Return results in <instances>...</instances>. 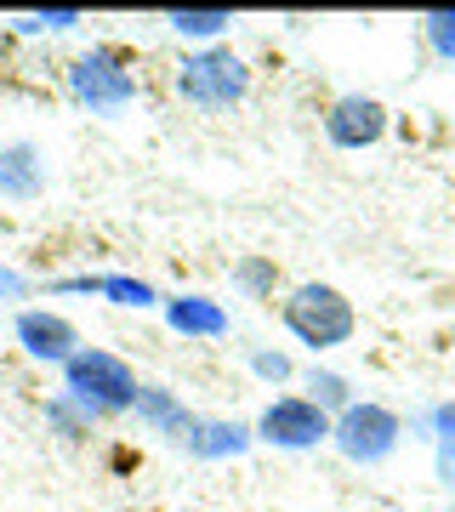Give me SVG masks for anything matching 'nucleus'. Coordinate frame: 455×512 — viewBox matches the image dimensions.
I'll use <instances>...</instances> for the list:
<instances>
[{"mask_svg":"<svg viewBox=\"0 0 455 512\" xmlns=\"http://www.w3.org/2000/svg\"><path fill=\"white\" fill-rule=\"evenodd\" d=\"M382 131H387V103L382 97L347 92V97H336L330 114H325V137L336 148H370V143H382Z\"/></svg>","mask_w":455,"mask_h":512,"instance_id":"7","label":"nucleus"},{"mask_svg":"<svg viewBox=\"0 0 455 512\" xmlns=\"http://www.w3.org/2000/svg\"><path fill=\"white\" fill-rule=\"evenodd\" d=\"M74 23H80V12H35V18H23V29H29V35H46V29L63 35V29H74Z\"/></svg>","mask_w":455,"mask_h":512,"instance_id":"20","label":"nucleus"},{"mask_svg":"<svg viewBox=\"0 0 455 512\" xmlns=\"http://www.w3.org/2000/svg\"><path fill=\"white\" fill-rule=\"evenodd\" d=\"M18 296H23V279L12 268H0V302H18Z\"/></svg>","mask_w":455,"mask_h":512,"instance_id":"21","label":"nucleus"},{"mask_svg":"<svg viewBox=\"0 0 455 512\" xmlns=\"http://www.w3.org/2000/svg\"><path fill=\"white\" fill-rule=\"evenodd\" d=\"M69 92L80 109L91 114H126L131 103H137V74L120 63V52H109V46H91L86 57H74L69 69Z\"/></svg>","mask_w":455,"mask_h":512,"instance_id":"4","label":"nucleus"},{"mask_svg":"<svg viewBox=\"0 0 455 512\" xmlns=\"http://www.w3.org/2000/svg\"><path fill=\"white\" fill-rule=\"evenodd\" d=\"M18 342H23L29 359H40V365H69L74 353H80V330H74L63 313L23 308L18 313Z\"/></svg>","mask_w":455,"mask_h":512,"instance_id":"8","label":"nucleus"},{"mask_svg":"<svg viewBox=\"0 0 455 512\" xmlns=\"http://www.w3.org/2000/svg\"><path fill=\"white\" fill-rule=\"evenodd\" d=\"M251 370L256 376H262V382H291V359H285V353H251Z\"/></svg>","mask_w":455,"mask_h":512,"instance_id":"19","label":"nucleus"},{"mask_svg":"<svg viewBox=\"0 0 455 512\" xmlns=\"http://www.w3.org/2000/svg\"><path fill=\"white\" fill-rule=\"evenodd\" d=\"M234 279L251 296H273V262H256V256H251V262H239V268H234Z\"/></svg>","mask_w":455,"mask_h":512,"instance_id":"18","label":"nucleus"},{"mask_svg":"<svg viewBox=\"0 0 455 512\" xmlns=\"http://www.w3.org/2000/svg\"><path fill=\"white\" fill-rule=\"evenodd\" d=\"M165 23H171V35L182 40H217L228 35V23H234V12H165Z\"/></svg>","mask_w":455,"mask_h":512,"instance_id":"14","label":"nucleus"},{"mask_svg":"<svg viewBox=\"0 0 455 512\" xmlns=\"http://www.w3.org/2000/svg\"><path fill=\"white\" fill-rule=\"evenodd\" d=\"M308 399L319 404V410H325V416H330V410H336V416H342L347 404H353V399H347V382H342V376H336V370H319V365L308 370Z\"/></svg>","mask_w":455,"mask_h":512,"instance_id":"16","label":"nucleus"},{"mask_svg":"<svg viewBox=\"0 0 455 512\" xmlns=\"http://www.w3.org/2000/svg\"><path fill=\"white\" fill-rule=\"evenodd\" d=\"M40 188H46V160H40V148H29V143L0 148V194L23 205V200H35Z\"/></svg>","mask_w":455,"mask_h":512,"instance_id":"9","label":"nucleus"},{"mask_svg":"<svg viewBox=\"0 0 455 512\" xmlns=\"http://www.w3.org/2000/svg\"><path fill=\"white\" fill-rule=\"evenodd\" d=\"M330 421L319 404L308 399V393H279V399L262 404V416H256V439L273 444V450H313V444L330 439Z\"/></svg>","mask_w":455,"mask_h":512,"instance_id":"6","label":"nucleus"},{"mask_svg":"<svg viewBox=\"0 0 455 512\" xmlns=\"http://www.w3.org/2000/svg\"><path fill=\"white\" fill-rule=\"evenodd\" d=\"M251 427H239V421H200L194 433H188V444L182 450H194V456L205 461H222V456H245L251 450Z\"/></svg>","mask_w":455,"mask_h":512,"instance_id":"12","label":"nucleus"},{"mask_svg":"<svg viewBox=\"0 0 455 512\" xmlns=\"http://www.w3.org/2000/svg\"><path fill=\"white\" fill-rule=\"evenodd\" d=\"M165 325L182 336H228V313L211 296H171L165 302Z\"/></svg>","mask_w":455,"mask_h":512,"instance_id":"11","label":"nucleus"},{"mask_svg":"<svg viewBox=\"0 0 455 512\" xmlns=\"http://www.w3.org/2000/svg\"><path fill=\"white\" fill-rule=\"evenodd\" d=\"M177 97L182 103H194V109H228L239 97L251 92V69H245V57L228 52V46H205V52L182 57L177 69Z\"/></svg>","mask_w":455,"mask_h":512,"instance_id":"3","label":"nucleus"},{"mask_svg":"<svg viewBox=\"0 0 455 512\" xmlns=\"http://www.w3.org/2000/svg\"><path fill=\"white\" fill-rule=\"evenodd\" d=\"M57 291H86V296H109V302H126V308H154L160 296L148 291L143 279H126V274H80V279H63Z\"/></svg>","mask_w":455,"mask_h":512,"instance_id":"13","label":"nucleus"},{"mask_svg":"<svg viewBox=\"0 0 455 512\" xmlns=\"http://www.w3.org/2000/svg\"><path fill=\"white\" fill-rule=\"evenodd\" d=\"M188 512H194V507H188Z\"/></svg>","mask_w":455,"mask_h":512,"instance_id":"22","label":"nucleus"},{"mask_svg":"<svg viewBox=\"0 0 455 512\" xmlns=\"http://www.w3.org/2000/svg\"><path fill=\"white\" fill-rule=\"evenodd\" d=\"M353 325H359L353 302L336 285H296L285 296V330L313 353H330V348H342V342H353Z\"/></svg>","mask_w":455,"mask_h":512,"instance_id":"2","label":"nucleus"},{"mask_svg":"<svg viewBox=\"0 0 455 512\" xmlns=\"http://www.w3.org/2000/svg\"><path fill=\"white\" fill-rule=\"evenodd\" d=\"M427 40H433V52L444 63H455V12H433L427 18Z\"/></svg>","mask_w":455,"mask_h":512,"instance_id":"17","label":"nucleus"},{"mask_svg":"<svg viewBox=\"0 0 455 512\" xmlns=\"http://www.w3.org/2000/svg\"><path fill=\"white\" fill-rule=\"evenodd\" d=\"M433 444H438V478H444V490H455V404L433 410Z\"/></svg>","mask_w":455,"mask_h":512,"instance_id":"15","label":"nucleus"},{"mask_svg":"<svg viewBox=\"0 0 455 512\" xmlns=\"http://www.w3.org/2000/svg\"><path fill=\"white\" fill-rule=\"evenodd\" d=\"M137 416H143L154 433H165V439H177V444H188V433L200 427V416H194V410H182L165 387H143V393H137Z\"/></svg>","mask_w":455,"mask_h":512,"instance_id":"10","label":"nucleus"},{"mask_svg":"<svg viewBox=\"0 0 455 512\" xmlns=\"http://www.w3.org/2000/svg\"><path fill=\"white\" fill-rule=\"evenodd\" d=\"M137 393H143L137 370L109 348H80L69 365H63V399H69L86 421H109V416L137 410Z\"/></svg>","mask_w":455,"mask_h":512,"instance_id":"1","label":"nucleus"},{"mask_svg":"<svg viewBox=\"0 0 455 512\" xmlns=\"http://www.w3.org/2000/svg\"><path fill=\"white\" fill-rule=\"evenodd\" d=\"M404 439V421L387 410V404H370V399H353L342 410V416L330 421V444L342 450L347 461H359V467H376V461H387L393 450H399Z\"/></svg>","mask_w":455,"mask_h":512,"instance_id":"5","label":"nucleus"}]
</instances>
